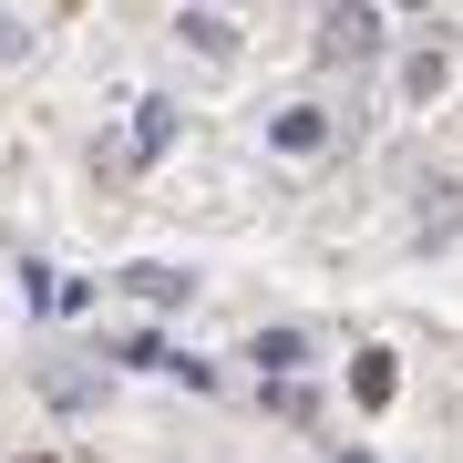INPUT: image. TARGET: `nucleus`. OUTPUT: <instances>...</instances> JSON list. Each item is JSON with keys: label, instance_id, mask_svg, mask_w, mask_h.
Instances as JSON below:
<instances>
[{"label": "nucleus", "instance_id": "obj_1", "mask_svg": "<svg viewBox=\"0 0 463 463\" xmlns=\"http://www.w3.org/2000/svg\"><path fill=\"white\" fill-rule=\"evenodd\" d=\"M319 52H330V62H371L381 52V11L371 0H340V11L319 21Z\"/></svg>", "mask_w": 463, "mask_h": 463}, {"label": "nucleus", "instance_id": "obj_2", "mask_svg": "<svg viewBox=\"0 0 463 463\" xmlns=\"http://www.w3.org/2000/svg\"><path fill=\"white\" fill-rule=\"evenodd\" d=\"M443 72H453V52H443V42H422L412 62H402V93H412V103H432V93H443Z\"/></svg>", "mask_w": 463, "mask_h": 463}, {"label": "nucleus", "instance_id": "obj_3", "mask_svg": "<svg viewBox=\"0 0 463 463\" xmlns=\"http://www.w3.org/2000/svg\"><path fill=\"white\" fill-rule=\"evenodd\" d=\"M124 298H145V309H175V298H185V268H124Z\"/></svg>", "mask_w": 463, "mask_h": 463}, {"label": "nucleus", "instance_id": "obj_4", "mask_svg": "<svg viewBox=\"0 0 463 463\" xmlns=\"http://www.w3.org/2000/svg\"><path fill=\"white\" fill-rule=\"evenodd\" d=\"M42 392L62 402V412H93V392H103V381H93V371H72V361H52V371H42Z\"/></svg>", "mask_w": 463, "mask_h": 463}, {"label": "nucleus", "instance_id": "obj_5", "mask_svg": "<svg viewBox=\"0 0 463 463\" xmlns=\"http://www.w3.org/2000/svg\"><path fill=\"white\" fill-rule=\"evenodd\" d=\"M165 145H175V103H165V93H155V103H145V114H134V155H165Z\"/></svg>", "mask_w": 463, "mask_h": 463}, {"label": "nucleus", "instance_id": "obj_6", "mask_svg": "<svg viewBox=\"0 0 463 463\" xmlns=\"http://www.w3.org/2000/svg\"><path fill=\"white\" fill-rule=\"evenodd\" d=\"M185 42H196V52H216V62L237 52V32H227V21H206V11H185Z\"/></svg>", "mask_w": 463, "mask_h": 463}, {"label": "nucleus", "instance_id": "obj_7", "mask_svg": "<svg viewBox=\"0 0 463 463\" xmlns=\"http://www.w3.org/2000/svg\"><path fill=\"white\" fill-rule=\"evenodd\" d=\"M319 134H330V124H319V114H309V103H298V114H279V145H288V155H309V145H319Z\"/></svg>", "mask_w": 463, "mask_h": 463}, {"label": "nucleus", "instance_id": "obj_8", "mask_svg": "<svg viewBox=\"0 0 463 463\" xmlns=\"http://www.w3.org/2000/svg\"><path fill=\"white\" fill-rule=\"evenodd\" d=\"M340 463H371V453H340Z\"/></svg>", "mask_w": 463, "mask_h": 463}]
</instances>
